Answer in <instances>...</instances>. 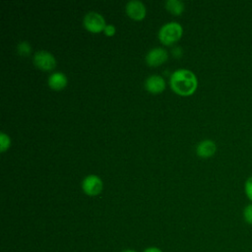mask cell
<instances>
[{
  "instance_id": "obj_1",
  "label": "cell",
  "mask_w": 252,
  "mask_h": 252,
  "mask_svg": "<svg viewBox=\"0 0 252 252\" xmlns=\"http://www.w3.org/2000/svg\"><path fill=\"white\" fill-rule=\"evenodd\" d=\"M197 85L198 81L195 74L188 69H177L170 76L171 89L181 95H189L193 94Z\"/></svg>"
},
{
  "instance_id": "obj_13",
  "label": "cell",
  "mask_w": 252,
  "mask_h": 252,
  "mask_svg": "<svg viewBox=\"0 0 252 252\" xmlns=\"http://www.w3.org/2000/svg\"><path fill=\"white\" fill-rule=\"evenodd\" d=\"M10 138L9 136L4 133V132H1L0 133V146H1V152H5L9 146H10Z\"/></svg>"
},
{
  "instance_id": "obj_18",
  "label": "cell",
  "mask_w": 252,
  "mask_h": 252,
  "mask_svg": "<svg viewBox=\"0 0 252 252\" xmlns=\"http://www.w3.org/2000/svg\"><path fill=\"white\" fill-rule=\"evenodd\" d=\"M121 252H137V251L132 250V249H125V250H123V251H121Z\"/></svg>"
},
{
  "instance_id": "obj_2",
  "label": "cell",
  "mask_w": 252,
  "mask_h": 252,
  "mask_svg": "<svg viewBox=\"0 0 252 252\" xmlns=\"http://www.w3.org/2000/svg\"><path fill=\"white\" fill-rule=\"evenodd\" d=\"M182 27L177 22H168L158 31V38L164 44H171L178 40L182 35Z\"/></svg>"
},
{
  "instance_id": "obj_7",
  "label": "cell",
  "mask_w": 252,
  "mask_h": 252,
  "mask_svg": "<svg viewBox=\"0 0 252 252\" xmlns=\"http://www.w3.org/2000/svg\"><path fill=\"white\" fill-rule=\"evenodd\" d=\"M167 59V52L162 47H154L146 54V61L151 66H158Z\"/></svg>"
},
{
  "instance_id": "obj_8",
  "label": "cell",
  "mask_w": 252,
  "mask_h": 252,
  "mask_svg": "<svg viewBox=\"0 0 252 252\" xmlns=\"http://www.w3.org/2000/svg\"><path fill=\"white\" fill-rule=\"evenodd\" d=\"M145 88L153 94L160 93L165 88L164 79L159 75H151L145 81Z\"/></svg>"
},
{
  "instance_id": "obj_14",
  "label": "cell",
  "mask_w": 252,
  "mask_h": 252,
  "mask_svg": "<svg viewBox=\"0 0 252 252\" xmlns=\"http://www.w3.org/2000/svg\"><path fill=\"white\" fill-rule=\"evenodd\" d=\"M243 218L244 220L248 223L252 225V204L247 205L244 210H243Z\"/></svg>"
},
{
  "instance_id": "obj_5",
  "label": "cell",
  "mask_w": 252,
  "mask_h": 252,
  "mask_svg": "<svg viewBox=\"0 0 252 252\" xmlns=\"http://www.w3.org/2000/svg\"><path fill=\"white\" fill-rule=\"evenodd\" d=\"M33 63L41 70L49 71L56 66L55 57L46 50H39L33 55Z\"/></svg>"
},
{
  "instance_id": "obj_15",
  "label": "cell",
  "mask_w": 252,
  "mask_h": 252,
  "mask_svg": "<svg viewBox=\"0 0 252 252\" xmlns=\"http://www.w3.org/2000/svg\"><path fill=\"white\" fill-rule=\"evenodd\" d=\"M244 191L247 196V198L252 201V175L247 178L244 184Z\"/></svg>"
},
{
  "instance_id": "obj_4",
  "label": "cell",
  "mask_w": 252,
  "mask_h": 252,
  "mask_svg": "<svg viewBox=\"0 0 252 252\" xmlns=\"http://www.w3.org/2000/svg\"><path fill=\"white\" fill-rule=\"evenodd\" d=\"M82 188L87 195L95 196L102 190V181L97 175L89 174L83 179Z\"/></svg>"
},
{
  "instance_id": "obj_12",
  "label": "cell",
  "mask_w": 252,
  "mask_h": 252,
  "mask_svg": "<svg viewBox=\"0 0 252 252\" xmlns=\"http://www.w3.org/2000/svg\"><path fill=\"white\" fill-rule=\"evenodd\" d=\"M17 51L22 56H28V55H30V53L32 51L31 44L26 40H22L17 45Z\"/></svg>"
},
{
  "instance_id": "obj_17",
  "label": "cell",
  "mask_w": 252,
  "mask_h": 252,
  "mask_svg": "<svg viewBox=\"0 0 252 252\" xmlns=\"http://www.w3.org/2000/svg\"><path fill=\"white\" fill-rule=\"evenodd\" d=\"M143 252H162L158 247H156V246H151V247H148L146 248Z\"/></svg>"
},
{
  "instance_id": "obj_11",
  "label": "cell",
  "mask_w": 252,
  "mask_h": 252,
  "mask_svg": "<svg viewBox=\"0 0 252 252\" xmlns=\"http://www.w3.org/2000/svg\"><path fill=\"white\" fill-rule=\"evenodd\" d=\"M165 8L174 15H179L184 10V3L179 0H167L165 2Z\"/></svg>"
},
{
  "instance_id": "obj_3",
  "label": "cell",
  "mask_w": 252,
  "mask_h": 252,
  "mask_svg": "<svg viewBox=\"0 0 252 252\" xmlns=\"http://www.w3.org/2000/svg\"><path fill=\"white\" fill-rule=\"evenodd\" d=\"M85 28L92 32H99L105 27V21L101 14L97 12H89L84 17Z\"/></svg>"
},
{
  "instance_id": "obj_6",
  "label": "cell",
  "mask_w": 252,
  "mask_h": 252,
  "mask_svg": "<svg viewBox=\"0 0 252 252\" xmlns=\"http://www.w3.org/2000/svg\"><path fill=\"white\" fill-rule=\"evenodd\" d=\"M127 15L134 20H141L146 15V7L143 2L139 0H130L125 6Z\"/></svg>"
},
{
  "instance_id": "obj_10",
  "label": "cell",
  "mask_w": 252,
  "mask_h": 252,
  "mask_svg": "<svg viewBox=\"0 0 252 252\" xmlns=\"http://www.w3.org/2000/svg\"><path fill=\"white\" fill-rule=\"evenodd\" d=\"M47 84L53 90H61L67 85V77L62 72H53L48 77Z\"/></svg>"
},
{
  "instance_id": "obj_16",
  "label": "cell",
  "mask_w": 252,
  "mask_h": 252,
  "mask_svg": "<svg viewBox=\"0 0 252 252\" xmlns=\"http://www.w3.org/2000/svg\"><path fill=\"white\" fill-rule=\"evenodd\" d=\"M103 32L106 35H113L115 33V27L111 24L105 25V27L103 29Z\"/></svg>"
},
{
  "instance_id": "obj_9",
  "label": "cell",
  "mask_w": 252,
  "mask_h": 252,
  "mask_svg": "<svg viewBox=\"0 0 252 252\" xmlns=\"http://www.w3.org/2000/svg\"><path fill=\"white\" fill-rule=\"evenodd\" d=\"M217 151V145L213 140L206 139L202 140L196 146V153L201 158H210L212 157Z\"/></svg>"
}]
</instances>
